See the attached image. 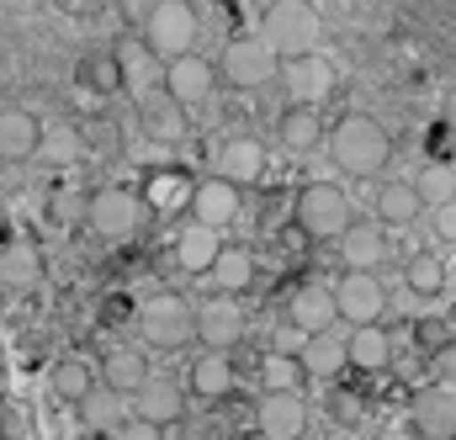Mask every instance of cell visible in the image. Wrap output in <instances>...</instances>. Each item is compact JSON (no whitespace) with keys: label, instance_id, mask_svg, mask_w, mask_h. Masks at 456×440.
<instances>
[{"label":"cell","instance_id":"7","mask_svg":"<svg viewBox=\"0 0 456 440\" xmlns=\"http://www.w3.org/2000/svg\"><path fill=\"white\" fill-rule=\"evenodd\" d=\"M86 223H91L96 239H112V244L117 239H133L138 223H143V197L127 191V186H102L91 197V208H86Z\"/></svg>","mask_w":456,"mask_h":440},{"label":"cell","instance_id":"35","mask_svg":"<svg viewBox=\"0 0 456 440\" xmlns=\"http://www.w3.org/2000/svg\"><path fill=\"white\" fill-rule=\"evenodd\" d=\"M414 186H419L425 208H446V202H456V165H446V159H430V165L414 175Z\"/></svg>","mask_w":456,"mask_h":440},{"label":"cell","instance_id":"36","mask_svg":"<svg viewBox=\"0 0 456 440\" xmlns=\"http://www.w3.org/2000/svg\"><path fill=\"white\" fill-rule=\"evenodd\" d=\"M191 181L186 175H175V170H159V175H149V186H143V202H154L159 213H175L181 202H191Z\"/></svg>","mask_w":456,"mask_h":440},{"label":"cell","instance_id":"41","mask_svg":"<svg viewBox=\"0 0 456 440\" xmlns=\"http://www.w3.org/2000/svg\"><path fill=\"white\" fill-rule=\"evenodd\" d=\"M43 149H48V154H53L59 165H69V159L80 154V138H75V133L64 127V133H53V138H43Z\"/></svg>","mask_w":456,"mask_h":440},{"label":"cell","instance_id":"25","mask_svg":"<svg viewBox=\"0 0 456 440\" xmlns=\"http://www.w3.org/2000/svg\"><path fill=\"white\" fill-rule=\"evenodd\" d=\"M218 175H228L233 186H255L265 175V143L260 138H228L218 149Z\"/></svg>","mask_w":456,"mask_h":440},{"label":"cell","instance_id":"31","mask_svg":"<svg viewBox=\"0 0 456 440\" xmlns=\"http://www.w3.org/2000/svg\"><path fill=\"white\" fill-rule=\"evenodd\" d=\"M303 377H308V366H303V355H292V350H271V355L260 361V387H265V393H297Z\"/></svg>","mask_w":456,"mask_h":440},{"label":"cell","instance_id":"26","mask_svg":"<svg viewBox=\"0 0 456 440\" xmlns=\"http://www.w3.org/2000/svg\"><path fill=\"white\" fill-rule=\"evenodd\" d=\"M303 366H308V377H340L345 366H350V334H308L303 339Z\"/></svg>","mask_w":456,"mask_h":440},{"label":"cell","instance_id":"18","mask_svg":"<svg viewBox=\"0 0 456 440\" xmlns=\"http://www.w3.org/2000/svg\"><path fill=\"white\" fill-rule=\"evenodd\" d=\"M133 414H143V420H154V425H175V420L186 414V393H181V382L165 377V371H154V377L133 393Z\"/></svg>","mask_w":456,"mask_h":440},{"label":"cell","instance_id":"28","mask_svg":"<svg viewBox=\"0 0 456 440\" xmlns=\"http://www.w3.org/2000/svg\"><path fill=\"white\" fill-rule=\"evenodd\" d=\"M96 382H102V371L96 366H86V361H59L53 371H48V387H53V398L59 403H86L91 393H96Z\"/></svg>","mask_w":456,"mask_h":440},{"label":"cell","instance_id":"11","mask_svg":"<svg viewBox=\"0 0 456 440\" xmlns=\"http://www.w3.org/2000/svg\"><path fill=\"white\" fill-rule=\"evenodd\" d=\"M218 64H208L202 53H181L165 64V96H175L181 107H202L213 91H218Z\"/></svg>","mask_w":456,"mask_h":440},{"label":"cell","instance_id":"32","mask_svg":"<svg viewBox=\"0 0 456 440\" xmlns=\"http://www.w3.org/2000/svg\"><path fill=\"white\" fill-rule=\"evenodd\" d=\"M0 276H5V287H37V281H43V255H37V244L16 239V244L0 255Z\"/></svg>","mask_w":456,"mask_h":440},{"label":"cell","instance_id":"29","mask_svg":"<svg viewBox=\"0 0 456 440\" xmlns=\"http://www.w3.org/2000/svg\"><path fill=\"white\" fill-rule=\"evenodd\" d=\"M393 361V334L377 324H355L350 330V366L355 371H387Z\"/></svg>","mask_w":456,"mask_h":440},{"label":"cell","instance_id":"39","mask_svg":"<svg viewBox=\"0 0 456 440\" xmlns=\"http://www.w3.org/2000/svg\"><path fill=\"white\" fill-rule=\"evenodd\" d=\"M330 409H335V420H340L345 430H355V425L366 420V403H361L355 393H335V398H330Z\"/></svg>","mask_w":456,"mask_h":440},{"label":"cell","instance_id":"30","mask_svg":"<svg viewBox=\"0 0 456 440\" xmlns=\"http://www.w3.org/2000/svg\"><path fill=\"white\" fill-rule=\"evenodd\" d=\"M403 287H409L414 297H441V292H446V260H441L436 249H414L409 265H403Z\"/></svg>","mask_w":456,"mask_h":440},{"label":"cell","instance_id":"45","mask_svg":"<svg viewBox=\"0 0 456 440\" xmlns=\"http://www.w3.org/2000/svg\"><path fill=\"white\" fill-rule=\"evenodd\" d=\"M244 440H271V436H265V430H260V425H255V430H249V436H244Z\"/></svg>","mask_w":456,"mask_h":440},{"label":"cell","instance_id":"15","mask_svg":"<svg viewBox=\"0 0 456 440\" xmlns=\"http://www.w3.org/2000/svg\"><path fill=\"white\" fill-rule=\"evenodd\" d=\"M191 218L208 223V228H218L224 233L228 223L239 218V186L228 181V175H208V181H197V191H191Z\"/></svg>","mask_w":456,"mask_h":440},{"label":"cell","instance_id":"1","mask_svg":"<svg viewBox=\"0 0 456 440\" xmlns=\"http://www.w3.org/2000/svg\"><path fill=\"white\" fill-rule=\"evenodd\" d=\"M330 159L340 165L345 175L371 181V175L387 170V159H393V138H387V127H382L377 117L350 111V117L335 122V133H330Z\"/></svg>","mask_w":456,"mask_h":440},{"label":"cell","instance_id":"27","mask_svg":"<svg viewBox=\"0 0 456 440\" xmlns=\"http://www.w3.org/2000/svg\"><path fill=\"white\" fill-rule=\"evenodd\" d=\"M133 414V398L127 393H117L107 382H96V393L80 403V420H86V430H102V436H117V425Z\"/></svg>","mask_w":456,"mask_h":440},{"label":"cell","instance_id":"13","mask_svg":"<svg viewBox=\"0 0 456 440\" xmlns=\"http://www.w3.org/2000/svg\"><path fill=\"white\" fill-rule=\"evenodd\" d=\"M287 319H292V324H297L303 334L335 330V319H340V303H335V281H303V287H292Z\"/></svg>","mask_w":456,"mask_h":440},{"label":"cell","instance_id":"33","mask_svg":"<svg viewBox=\"0 0 456 440\" xmlns=\"http://www.w3.org/2000/svg\"><path fill=\"white\" fill-rule=\"evenodd\" d=\"M143 133L149 138H159V143H181L186 138V107L175 102V96H165V102H143Z\"/></svg>","mask_w":456,"mask_h":440},{"label":"cell","instance_id":"5","mask_svg":"<svg viewBox=\"0 0 456 440\" xmlns=\"http://www.w3.org/2000/svg\"><path fill=\"white\" fill-rule=\"evenodd\" d=\"M218 75H224L233 91H260V86L281 80V53L265 43V32H239V37L224 43Z\"/></svg>","mask_w":456,"mask_h":440},{"label":"cell","instance_id":"16","mask_svg":"<svg viewBox=\"0 0 456 440\" xmlns=\"http://www.w3.org/2000/svg\"><path fill=\"white\" fill-rule=\"evenodd\" d=\"M260 430L271 440H308V403H303V393H265L260 398Z\"/></svg>","mask_w":456,"mask_h":440},{"label":"cell","instance_id":"6","mask_svg":"<svg viewBox=\"0 0 456 440\" xmlns=\"http://www.w3.org/2000/svg\"><path fill=\"white\" fill-rule=\"evenodd\" d=\"M197 32H202V16L186 5V0H159L149 16H143V43L170 64L181 53H197Z\"/></svg>","mask_w":456,"mask_h":440},{"label":"cell","instance_id":"17","mask_svg":"<svg viewBox=\"0 0 456 440\" xmlns=\"http://www.w3.org/2000/svg\"><path fill=\"white\" fill-rule=\"evenodd\" d=\"M371 208H377V223L382 228H414V223L430 213L414 181H382L377 197H371Z\"/></svg>","mask_w":456,"mask_h":440},{"label":"cell","instance_id":"46","mask_svg":"<svg viewBox=\"0 0 456 440\" xmlns=\"http://www.w3.org/2000/svg\"><path fill=\"white\" fill-rule=\"evenodd\" d=\"M452 324H456V314H452Z\"/></svg>","mask_w":456,"mask_h":440},{"label":"cell","instance_id":"9","mask_svg":"<svg viewBox=\"0 0 456 440\" xmlns=\"http://www.w3.org/2000/svg\"><path fill=\"white\" fill-rule=\"evenodd\" d=\"M117 80H122V91L143 107L154 91H165V59H159L149 43L122 37V43H117Z\"/></svg>","mask_w":456,"mask_h":440},{"label":"cell","instance_id":"20","mask_svg":"<svg viewBox=\"0 0 456 440\" xmlns=\"http://www.w3.org/2000/svg\"><path fill=\"white\" fill-rule=\"evenodd\" d=\"M43 138H48L43 122H37L27 107L0 111V159H11V165H16V159H32V154L43 149Z\"/></svg>","mask_w":456,"mask_h":440},{"label":"cell","instance_id":"4","mask_svg":"<svg viewBox=\"0 0 456 440\" xmlns=\"http://www.w3.org/2000/svg\"><path fill=\"white\" fill-rule=\"evenodd\" d=\"M292 223L297 233L308 239H345L350 223H355V208H350V191L340 181H308L292 202Z\"/></svg>","mask_w":456,"mask_h":440},{"label":"cell","instance_id":"8","mask_svg":"<svg viewBox=\"0 0 456 440\" xmlns=\"http://www.w3.org/2000/svg\"><path fill=\"white\" fill-rule=\"evenodd\" d=\"M335 303H340V319L355 324H377L387 314V287L377 281V271H340L335 276Z\"/></svg>","mask_w":456,"mask_h":440},{"label":"cell","instance_id":"19","mask_svg":"<svg viewBox=\"0 0 456 440\" xmlns=\"http://www.w3.org/2000/svg\"><path fill=\"white\" fill-rule=\"evenodd\" d=\"M218 255H224V244H218V228H208V223L191 218L181 233H175V265H181L186 276H213Z\"/></svg>","mask_w":456,"mask_h":440},{"label":"cell","instance_id":"40","mask_svg":"<svg viewBox=\"0 0 456 440\" xmlns=\"http://www.w3.org/2000/svg\"><path fill=\"white\" fill-rule=\"evenodd\" d=\"M430 233H436L441 244H456V202H446V208H430Z\"/></svg>","mask_w":456,"mask_h":440},{"label":"cell","instance_id":"44","mask_svg":"<svg viewBox=\"0 0 456 440\" xmlns=\"http://www.w3.org/2000/svg\"><path fill=\"white\" fill-rule=\"evenodd\" d=\"M75 440H112V436H102V430H86V436H75Z\"/></svg>","mask_w":456,"mask_h":440},{"label":"cell","instance_id":"21","mask_svg":"<svg viewBox=\"0 0 456 440\" xmlns=\"http://www.w3.org/2000/svg\"><path fill=\"white\" fill-rule=\"evenodd\" d=\"M143 350H149V345H112V350L102 355V382L133 398V393H138V387H143V382L154 377V371H149V355H143Z\"/></svg>","mask_w":456,"mask_h":440},{"label":"cell","instance_id":"12","mask_svg":"<svg viewBox=\"0 0 456 440\" xmlns=\"http://www.w3.org/2000/svg\"><path fill=\"white\" fill-rule=\"evenodd\" d=\"M197 339L208 350H233L244 339V308L233 292H213L208 303H197Z\"/></svg>","mask_w":456,"mask_h":440},{"label":"cell","instance_id":"22","mask_svg":"<svg viewBox=\"0 0 456 440\" xmlns=\"http://www.w3.org/2000/svg\"><path fill=\"white\" fill-rule=\"evenodd\" d=\"M186 382H191V393H197V398H208V403H218V398H228V393L239 387V371H233V361H228V350H202V355L191 361V371H186Z\"/></svg>","mask_w":456,"mask_h":440},{"label":"cell","instance_id":"24","mask_svg":"<svg viewBox=\"0 0 456 440\" xmlns=\"http://www.w3.org/2000/svg\"><path fill=\"white\" fill-rule=\"evenodd\" d=\"M276 133H281V143H287L292 154H314L319 143H330L319 107H303V102H287V111L276 117Z\"/></svg>","mask_w":456,"mask_h":440},{"label":"cell","instance_id":"23","mask_svg":"<svg viewBox=\"0 0 456 440\" xmlns=\"http://www.w3.org/2000/svg\"><path fill=\"white\" fill-rule=\"evenodd\" d=\"M345 271H377L387 260V228L382 223H350V233L340 239Z\"/></svg>","mask_w":456,"mask_h":440},{"label":"cell","instance_id":"34","mask_svg":"<svg viewBox=\"0 0 456 440\" xmlns=\"http://www.w3.org/2000/svg\"><path fill=\"white\" fill-rule=\"evenodd\" d=\"M213 281H218V292H244L249 281H255V255L249 249H239V244H224V255H218V265H213Z\"/></svg>","mask_w":456,"mask_h":440},{"label":"cell","instance_id":"38","mask_svg":"<svg viewBox=\"0 0 456 440\" xmlns=\"http://www.w3.org/2000/svg\"><path fill=\"white\" fill-rule=\"evenodd\" d=\"M112 440H165V425H154V420H143V414H127V420L117 425Z\"/></svg>","mask_w":456,"mask_h":440},{"label":"cell","instance_id":"37","mask_svg":"<svg viewBox=\"0 0 456 440\" xmlns=\"http://www.w3.org/2000/svg\"><path fill=\"white\" fill-rule=\"evenodd\" d=\"M430 382H441V387L456 393V339H446L441 350H430Z\"/></svg>","mask_w":456,"mask_h":440},{"label":"cell","instance_id":"43","mask_svg":"<svg viewBox=\"0 0 456 440\" xmlns=\"http://www.w3.org/2000/svg\"><path fill=\"white\" fill-rule=\"evenodd\" d=\"M441 122L456 133V91H446V102H441Z\"/></svg>","mask_w":456,"mask_h":440},{"label":"cell","instance_id":"10","mask_svg":"<svg viewBox=\"0 0 456 440\" xmlns=\"http://www.w3.org/2000/svg\"><path fill=\"white\" fill-rule=\"evenodd\" d=\"M335 64L324 53H297V59H281V91L287 102H303V107H324L330 91H335Z\"/></svg>","mask_w":456,"mask_h":440},{"label":"cell","instance_id":"14","mask_svg":"<svg viewBox=\"0 0 456 440\" xmlns=\"http://www.w3.org/2000/svg\"><path fill=\"white\" fill-rule=\"evenodd\" d=\"M409 414H414V425H419L425 440H456V393L452 387H441V382L419 387L414 403H409Z\"/></svg>","mask_w":456,"mask_h":440},{"label":"cell","instance_id":"42","mask_svg":"<svg viewBox=\"0 0 456 440\" xmlns=\"http://www.w3.org/2000/svg\"><path fill=\"white\" fill-rule=\"evenodd\" d=\"M371 440H425V436H419V425H382Z\"/></svg>","mask_w":456,"mask_h":440},{"label":"cell","instance_id":"2","mask_svg":"<svg viewBox=\"0 0 456 440\" xmlns=\"http://www.w3.org/2000/svg\"><path fill=\"white\" fill-rule=\"evenodd\" d=\"M133 330L149 350H181L186 339H197V303H186L181 292H149L133 314Z\"/></svg>","mask_w":456,"mask_h":440},{"label":"cell","instance_id":"3","mask_svg":"<svg viewBox=\"0 0 456 440\" xmlns=\"http://www.w3.org/2000/svg\"><path fill=\"white\" fill-rule=\"evenodd\" d=\"M260 32L281 59H297V53H319L324 16H319L314 0H271L265 16H260Z\"/></svg>","mask_w":456,"mask_h":440}]
</instances>
